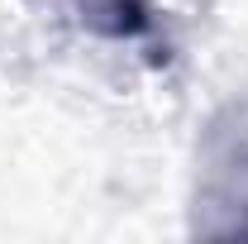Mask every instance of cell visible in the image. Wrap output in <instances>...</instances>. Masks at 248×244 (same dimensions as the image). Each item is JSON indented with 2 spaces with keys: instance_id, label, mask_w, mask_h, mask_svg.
<instances>
[{
  "instance_id": "obj_1",
  "label": "cell",
  "mask_w": 248,
  "mask_h": 244,
  "mask_svg": "<svg viewBox=\"0 0 248 244\" xmlns=\"http://www.w3.org/2000/svg\"><path fill=\"white\" fill-rule=\"evenodd\" d=\"M210 192L224 206H248V105H229L205 134Z\"/></svg>"
},
{
  "instance_id": "obj_2",
  "label": "cell",
  "mask_w": 248,
  "mask_h": 244,
  "mask_svg": "<svg viewBox=\"0 0 248 244\" xmlns=\"http://www.w3.org/2000/svg\"><path fill=\"white\" fill-rule=\"evenodd\" d=\"M72 10H77V24L86 34L110 38V43H139L157 24L153 0H72Z\"/></svg>"
}]
</instances>
